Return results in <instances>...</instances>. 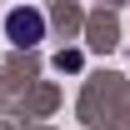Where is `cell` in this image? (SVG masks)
Here are the masks:
<instances>
[{
	"label": "cell",
	"instance_id": "2",
	"mask_svg": "<svg viewBox=\"0 0 130 130\" xmlns=\"http://www.w3.org/2000/svg\"><path fill=\"white\" fill-rule=\"evenodd\" d=\"M55 70H80V55H75V50H60V55H55Z\"/></svg>",
	"mask_w": 130,
	"mask_h": 130
},
{
	"label": "cell",
	"instance_id": "1",
	"mask_svg": "<svg viewBox=\"0 0 130 130\" xmlns=\"http://www.w3.org/2000/svg\"><path fill=\"white\" fill-rule=\"evenodd\" d=\"M5 40L20 45V50L40 45V40H45V15H40L35 5H15V10L5 15Z\"/></svg>",
	"mask_w": 130,
	"mask_h": 130
}]
</instances>
